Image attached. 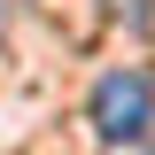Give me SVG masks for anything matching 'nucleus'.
Listing matches in <instances>:
<instances>
[{
  "mask_svg": "<svg viewBox=\"0 0 155 155\" xmlns=\"http://www.w3.org/2000/svg\"><path fill=\"white\" fill-rule=\"evenodd\" d=\"M147 124H155V78L147 70H109L93 85V132L109 147H124V140H147Z\"/></svg>",
  "mask_w": 155,
  "mask_h": 155,
  "instance_id": "1",
  "label": "nucleus"
}]
</instances>
